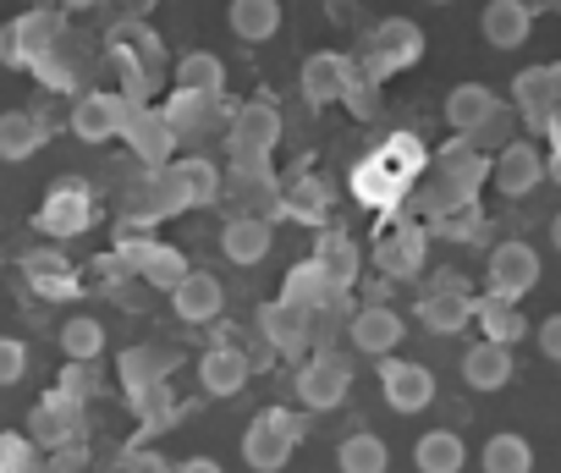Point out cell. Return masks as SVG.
I'll list each match as a JSON object with an SVG mask.
<instances>
[{"mask_svg":"<svg viewBox=\"0 0 561 473\" xmlns=\"http://www.w3.org/2000/svg\"><path fill=\"white\" fill-rule=\"evenodd\" d=\"M304 440V418L293 407H264L248 429H242V457L253 473H280L293 462V446Z\"/></svg>","mask_w":561,"mask_h":473,"instance_id":"6da1fadb","label":"cell"},{"mask_svg":"<svg viewBox=\"0 0 561 473\" xmlns=\"http://www.w3.org/2000/svg\"><path fill=\"white\" fill-rule=\"evenodd\" d=\"M424 61V28L408 18H386L369 39H364V72L369 78H391V72H413Z\"/></svg>","mask_w":561,"mask_h":473,"instance_id":"7a4b0ae2","label":"cell"},{"mask_svg":"<svg viewBox=\"0 0 561 473\" xmlns=\"http://www.w3.org/2000/svg\"><path fill=\"white\" fill-rule=\"evenodd\" d=\"M298 396L309 413H336L347 396H353V364L342 353H314L304 369H298Z\"/></svg>","mask_w":561,"mask_h":473,"instance_id":"3957f363","label":"cell"},{"mask_svg":"<svg viewBox=\"0 0 561 473\" xmlns=\"http://www.w3.org/2000/svg\"><path fill=\"white\" fill-rule=\"evenodd\" d=\"M61 45V18L56 12H23L0 28V61L7 67H34L39 56H50Z\"/></svg>","mask_w":561,"mask_h":473,"instance_id":"277c9868","label":"cell"},{"mask_svg":"<svg viewBox=\"0 0 561 473\" xmlns=\"http://www.w3.org/2000/svg\"><path fill=\"white\" fill-rule=\"evenodd\" d=\"M484 281H490L495 298H512V303H517V298H528V292L539 287V254H534L528 243H517V236H506V243L490 249Z\"/></svg>","mask_w":561,"mask_h":473,"instance_id":"5b68a950","label":"cell"},{"mask_svg":"<svg viewBox=\"0 0 561 473\" xmlns=\"http://www.w3.org/2000/svg\"><path fill=\"white\" fill-rule=\"evenodd\" d=\"M127 116H133V100H127V94L94 89V94H83V100L72 105V132H78L83 143H111V138H122Z\"/></svg>","mask_w":561,"mask_h":473,"instance_id":"8992f818","label":"cell"},{"mask_svg":"<svg viewBox=\"0 0 561 473\" xmlns=\"http://www.w3.org/2000/svg\"><path fill=\"white\" fill-rule=\"evenodd\" d=\"M380 396H386V407L391 413H424L430 402H435V374L424 369V364H413V358H386L380 364Z\"/></svg>","mask_w":561,"mask_h":473,"instance_id":"52a82bcc","label":"cell"},{"mask_svg":"<svg viewBox=\"0 0 561 473\" xmlns=\"http://www.w3.org/2000/svg\"><path fill=\"white\" fill-rule=\"evenodd\" d=\"M490 182H495V193H501V198H528V193L545 182V154H539L528 138H512V143L495 154Z\"/></svg>","mask_w":561,"mask_h":473,"instance_id":"ba28073f","label":"cell"},{"mask_svg":"<svg viewBox=\"0 0 561 473\" xmlns=\"http://www.w3.org/2000/svg\"><path fill=\"white\" fill-rule=\"evenodd\" d=\"M83 407H89V402H78V396H67V391H45V396L34 402V413H28V435H34L39 446H72L78 429H83Z\"/></svg>","mask_w":561,"mask_h":473,"instance_id":"9c48e42d","label":"cell"},{"mask_svg":"<svg viewBox=\"0 0 561 473\" xmlns=\"http://www.w3.org/2000/svg\"><path fill=\"white\" fill-rule=\"evenodd\" d=\"M122 138L133 143V154H138L149 171H160V165L171 160V149H176V132H171V122H165V111H160V105H133V116H127Z\"/></svg>","mask_w":561,"mask_h":473,"instance_id":"30bf717a","label":"cell"},{"mask_svg":"<svg viewBox=\"0 0 561 473\" xmlns=\"http://www.w3.org/2000/svg\"><path fill=\"white\" fill-rule=\"evenodd\" d=\"M89 220H94V198H89V187H78V182H61V187L39 204V215H34V226H39L45 236H78V231H89Z\"/></svg>","mask_w":561,"mask_h":473,"instance_id":"8fae6325","label":"cell"},{"mask_svg":"<svg viewBox=\"0 0 561 473\" xmlns=\"http://www.w3.org/2000/svg\"><path fill=\"white\" fill-rule=\"evenodd\" d=\"M171 309H176L182 325H209V320H220V309H226V287H220V276H209V270H187V276L171 287Z\"/></svg>","mask_w":561,"mask_h":473,"instance_id":"7c38bea8","label":"cell"},{"mask_svg":"<svg viewBox=\"0 0 561 473\" xmlns=\"http://www.w3.org/2000/svg\"><path fill=\"white\" fill-rule=\"evenodd\" d=\"M457 281H462V276H451V270H446V276H440V287L419 298V320H424L435 336H457L462 325H473V298H468Z\"/></svg>","mask_w":561,"mask_h":473,"instance_id":"4fadbf2b","label":"cell"},{"mask_svg":"<svg viewBox=\"0 0 561 473\" xmlns=\"http://www.w3.org/2000/svg\"><path fill=\"white\" fill-rule=\"evenodd\" d=\"M353 56H342V50H314L309 61H304V100L309 105H336L342 94H347V83H353Z\"/></svg>","mask_w":561,"mask_h":473,"instance_id":"5bb4252c","label":"cell"},{"mask_svg":"<svg viewBox=\"0 0 561 473\" xmlns=\"http://www.w3.org/2000/svg\"><path fill=\"white\" fill-rule=\"evenodd\" d=\"M280 143V105L270 94H253L248 105H237L231 116V149H275Z\"/></svg>","mask_w":561,"mask_h":473,"instance_id":"9a60e30c","label":"cell"},{"mask_svg":"<svg viewBox=\"0 0 561 473\" xmlns=\"http://www.w3.org/2000/svg\"><path fill=\"white\" fill-rule=\"evenodd\" d=\"M347 331H353V347H358V353H369V358H391V353L402 347V336H408L402 314H397V309H386V303L358 309Z\"/></svg>","mask_w":561,"mask_h":473,"instance_id":"2e32d148","label":"cell"},{"mask_svg":"<svg viewBox=\"0 0 561 473\" xmlns=\"http://www.w3.org/2000/svg\"><path fill=\"white\" fill-rule=\"evenodd\" d=\"M479 34H484V45H495V50H523L528 34H534L528 0H490V7L479 12Z\"/></svg>","mask_w":561,"mask_h":473,"instance_id":"e0dca14e","label":"cell"},{"mask_svg":"<svg viewBox=\"0 0 561 473\" xmlns=\"http://www.w3.org/2000/svg\"><path fill=\"white\" fill-rule=\"evenodd\" d=\"M182 209H193V204H187V193L176 187L171 165L149 171V176L133 187V215H138L144 226H154V220H165V215H182Z\"/></svg>","mask_w":561,"mask_h":473,"instance_id":"ac0fdd59","label":"cell"},{"mask_svg":"<svg viewBox=\"0 0 561 473\" xmlns=\"http://www.w3.org/2000/svg\"><path fill=\"white\" fill-rule=\"evenodd\" d=\"M50 143V122L39 111H0V160H34Z\"/></svg>","mask_w":561,"mask_h":473,"instance_id":"d6986e66","label":"cell"},{"mask_svg":"<svg viewBox=\"0 0 561 473\" xmlns=\"http://www.w3.org/2000/svg\"><path fill=\"white\" fill-rule=\"evenodd\" d=\"M490 176V165H484V154L468 143V138H451V143H440V187L451 193V198H473V187Z\"/></svg>","mask_w":561,"mask_h":473,"instance_id":"ffe728a7","label":"cell"},{"mask_svg":"<svg viewBox=\"0 0 561 473\" xmlns=\"http://www.w3.org/2000/svg\"><path fill=\"white\" fill-rule=\"evenodd\" d=\"M280 303H293V309H304V314H320V309L342 303V287L309 259V265H293V270H287V292H280Z\"/></svg>","mask_w":561,"mask_h":473,"instance_id":"44dd1931","label":"cell"},{"mask_svg":"<svg viewBox=\"0 0 561 473\" xmlns=\"http://www.w3.org/2000/svg\"><path fill=\"white\" fill-rule=\"evenodd\" d=\"M270 220L264 215H237V220H226V231H220V254L231 259V265H259L264 254H270Z\"/></svg>","mask_w":561,"mask_h":473,"instance_id":"7402d4cb","label":"cell"},{"mask_svg":"<svg viewBox=\"0 0 561 473\" xmlns=\"http://www.w3.org/2000/svg\"><path fill=\"white\" fill-rule=\"evenodd\" d=\"M446 122L468 138V132H484L490 122H495V94L484 89V83H457L451 94H446Z\"/></svg>","mask_w":561,"mask_h":473,"instance_id":"603a6c76","label":"cell"},{"mask_svg":"<svg viewBox=\"0 0 561 473\" xmlns=\"http://www.w3.org/2000/svg\"><path fill=\"white\" fill-rule=\"evenodd\" d=\"M462 380H468L473 391H501V385L512 380V347H501V342H473V347L462 353Z\"/></svg>","mask_w":561,"mask_h":473,"instance_id":"cb8c5ba5","label":"cell"},{"mask_svg":"<svg viewBox=\"0 0 561 473\" xmlns=\"http://www.w3.org/2000/svg\"><path fill=\"white\" fill-rule=\"evenodd\" d=\"M248 358L237 353V347H209L204 358H198V385L209 391V396H237L242 385H248Z\"/></svg>","mask_w":561,"mask_h":473,"instance_id":"d4e9b609","label":"cell"},{"mask_svg":"<svg viewBox=\"0 0 561 473\" xmlns=\"http://www.w3.org/2000/svg\"><path fill=\"white\" fill-rule=\"evenodd\" d=\"M226 23L242 45H264V39L280 34V0H231Z\"/></svg>","mask_w":561,"mask_h":473,"instance_id":"484cf974","label":"cell"},{"mask_svg":"<svg viewBox=\"0 0 561 473\" xmlns=\"http://www.w3.org/2000/svg\"><path fill=\"white\" fill-rule=\"evenodd\" d=\"M375 259H380V270H386L391 281L419 276V270H424V231H413V226L386 231V236H380V249H375Z\"/></svg>","mask_w":561,"mask_h":473,"instance_id":"4316f807","label":"cell"},{"mask_svg":"<svg viewBox=\"0 0 561 473\" xmlns=\"http://www.w3.org/2000/svg\"><path fill=\"white\" fill-rule=\"evenodd\" d=\"M473 320H479L484 342H501V347H512V342H523V336H528L523 309H517L512 298H495V292H484V298L473 303Z\"/></svg>","mask_w":561,"mask_h":473,"instance_id":"83f0119b","label":"cell"},{"mask_svg":"<svg viewBox=\"0 0 561 473\" xmlns=\"http://www.w3.org/2000/svg\"><path fill=\"white\" fill-rule=\"evenodd\" d=\"M116 369H122V391L138 396V391L171 380V353H165V347H127V353L116 358Z\"/></svg>","mask_w":561,"mask_h":473,"instance_id":"f1b7e54d","label":"cell"},{"mask_svg":"<svg viewBox=\"0 0 561 473\" xmlns=\"http://www.w3.org/2000/svg\"><path fill=\"white\" fill-rule=\"evenodd\" d=\"M259 336L275 347V353H298L309 342V314L293 309V303H264L259 309Z\"/></svg>","mask_w":561,"mask_h":473,"instance_id":"f546056e","label":"cell"},{"mask_svg":"<svg viewBox=\"0 0 561 473\" xmlns=\"http://www.w3.org/2000/svg\"><path fill=\"white\" fill-rule=\"evenodd\" d=\"M314 265L347 292V287H358V243H353V236L347 231H320V243H314Z\"/></svg>","mask_w":561,"mask_h":473,"instance_id":"4dcf8cb0","label":"cell"},{"mask_svg":"<svg viewBox=\"0 0 561 473\" xmlns=\"http://www.w3.org/2000/svg\"><path fill=\"white\" fill-rule=\"evenodd\" d=\"M413 462H419V473H462L468 468V446L451 429H430V435H419Z\"/></svg>","mask_w":561,"mask_h":473,"instance_id":"1f68e13d","label":"cell"},{"mask_svg":"<svg viewBox=\"0 0 561 473\" xmlns=\"http://www.w3.org/2000/svg\"><path fill=\"white\" fill-rule=\"evenodd\" d=\"M165 111V122H171V132L176 138H193V132H209L215 122H220V100H209V94H171V105H160Z\"/></svg>","mask_w":561,"mask_h":473,"instance_id":"d6a6232c","label":"cell"},{"mask_svg":"<svg viewBox=\"0 0 561 473\" xmlns=\"http://www.w3.org/2000/svg\"><path fill=\"white\" fill-rule=\"evenodd\" d=\"M176 89H182V94H209V100H220V94H226V67H220V56H209V50L182 56V61H176Z\"/></svg>","mask_w":561,"mask_h":473,"instance_id":"836d02e7","label":"cell"},{"mask_svg":"<svg viewBox=\"0 0 561 473\" xmlns=\"http://www.w3.org/2000/svg\"><path fill=\"white\" fill-rule=\"evenodd\" d=\"M336 468H342V473H386V468H391V451H386L380 435L358 429V435H347V440L336 446Z\"/></svg>","mask_w":561,"mask_h":473,"instance_id":"e575fe53","label":"cell"},{"mask_svg":"<svg viewBox=\"0 0 561 473\" xmlns=\"http://www.w3.org/2000/svg\"><path fill=\"white\" fill-rule=\"evenodd\" d=\"M171 176H176V187L187 193V204H193V209L220 198V171H215L204 154H182V160L171 165Z\"/></svg>","mask_w":561,"mask_h":473,"instance_id":"d590c367","label":"cell"},{"mask_svg":"<svg viewBox=\"0 0 561 473\" xmlns=\"http://www.w3.org/2000/svg\"><path fill=\"white\" fill-rule=\"evenodd\" d=\"M479 462H484V473H534V446L523 435L501 429V435L484 440V457Z\"/></svg>","mask_w":561,"mask_h":473,"instance_id":"8d00e7d4","label":"cell"},{"mask_svg":"<svg viewBox=\"0 0 561 473\" xmlns=\"http://www.w3.org/2000/svg\"><path fill=\"white\" fill-rule=\"evenodd\" d=\"M138 281H149V287H160V292H171L182 276H187V259L171 249V243H149L144 254H138Z\"/></svg>","mask_w":561,"mask_h":473,"instance_id":"74e56055","label":"cell"},{"mask_svg":"<svg viewBox=\"0 0 561 473\" xmlns=\"http://www.w3.org/2000/svg\"><path fill=\"white\" fill-rule=\"evenodd\" d=\"M61 353H67L72 364H94V358L105 353V325H100L94 314H72V320L61 325Z\"/></svg>","mask_w":561,"mask_h":473,"instance_id":"f35d334b","label":"cell"},{"mask_svg":"<svg viewBox=\"0 0 561 473\" xmlns=\"http://www.w3.org/2000/svg\"><path fill=\"white\" fill-rule=\"evenodd\" d=\"M402 187H408V182H402V176H397L380 154H369V160L353 171V193H358L364 204H386V198H397Z\"/></svg>","mask_w":561,"mask_h":473,"instance_id":"ab89813d","label":"cell"},{"mask_svg":"<svg viewBox=\"0 0 561 473\" xmlns=\"http://www.w3.org/2000/svg\"><path fill=\"white\" fill-rule=\"evenodd\" d=\"M28 281H34V292H45V298H72V292H78V276L67 270L61 254H28Z\"/></svg>","mask_w":561,"mask_h":473,"instance_id":"60d3db41","label":"cell"},{"mask_svg":"<svg viewBox=\"0 0 561 473\" xmlns=\"http://www.w3.org/2000/svg\"><path fill=\"white\" fill-rule=\"evenodd\" d=\"M133 407L144 413V435H154V429H165V424H176V396H171V385H149V391H138L133 396Z\"/></svg>","mask_w":561,"mask_h":473,"instance_id":"b9f144b4","label":"cell"},{"mask_svg":"<svg viewBox=\"0 0 561 473\" xmlns=\"http://www.w3.org/2000/svg\"><path fill=\"white\" fill-rule=\"evenodd\" d=\"M375 154H380V160H386V165H391V171H397L402 182H408V176H413V171L424 165V149H419V138H408V132L386 138V143H380Z\"/></svg>","mask_w":561,"mask_h":473,"instance_id":"7bdbcfd3","label":"cell"},{"mask_svg":"<svg viewBox=\"0 0 561 473\" xmlns=\"http://www.w3.org/2000/svg\"><path fill=\"white\" fill-rule=\"evenodd\" d=\"M0 473H39V468H34V440L0 435Z\"/></svg>","mask_w":561,"mask_h":473,"instance_id":"ee69618b","label":"cell"},{"mask_svg":"<svg viewBox=\"0 0 561 473\" xmlns=\"http://www.w3.org/2000/svg\"><path fill=\"white\" fill-rule=\"evenodd\" d=\"M280 209H287V215H320L325 209V187L320 182H298V187L280 193Z\"/></svg>","mask_w":561,"mask_h":473,"instance_id":"f6af8a7d","label":"cell"},{"mask_svg":"<svg viewBox=\"0 0 561 473\" xmlns=\"http://www.w3.org/2000/svg\"><path fill=\"white\" fill-rule=\"evenodd\" d=\"M28 374V347L18 336H0V385H18Z\"/></svg>","mask_w":561,"mask_h":473,"instance_id":"bcb514c9","label":"cell"},{"mask_svg":"<svg viewBox=\"0 0 561 473\" xmlns=\"http://www.w3.org/2000/svg\"><path fill=\"white\" fill-rule=\"evenodd\" d=\"M122 473H176L160 451H149V446H133L127 457H122Z\"/></svg>","mask_w":561,"mask_h":473,"instance_id":"7dc6e473","label":"cell"},{"mask_svg":"<svg viewBox=\"0 0 561 473\" xmlns=\"http://www.w3.org/2000/svg\"><path fill=\"white\" fill-rule=\"evenodd\" d=\"M550 89H556L550 72H523V78H517V100H523V105H550Z\"/></svg>","mask_w":561,"mask_h":473,"instance_id":"c3c4849f","label":"cell"},{"mask_svg":"<svg viewBox=\"0 0 561 473\" xmlns=\"http://www.w3.org/2000/svg\"><path fill=\"white\" fill-rule=\"evenodd\" d=\"M56 391H67V396L89 402V391H94V374H89V364H72V358H67V369H61V385H56Z\"/></svg>","mask_w":561,"mask_h":473,"instance_id":"681fc988","label":"cell"},{"mask_svg":"<svg viewBox=\"0 0 561 473\" xmlns=\"http://www.w3.org/2000/svg\"><path fill=\"white\" fill-rule=\"evenodd\" d=\"M539 353H545L550 364H561V309H556V314L539 325Z\"/></svg>","mask_w":561,"mask_h":473,"instance_id":"f907efd6","label":"cell"},{"mask_svg":"<svg viewBox=\"0 0 561 473\" xmlns=\"http://www.w3.org/2000/svg\"><path fill=\"white\" fill-rule=\"evenodd\" d=\"M176 473H226V468H220L215 457H187V462H182Z\"/></svg>","mask_w":561,"mask_h":473,"instance_id":"816d5d0a","label":"cell"},{"mask_svg":"<svg viewBox=\"0 0 561 473\" xmlns=\"http://www.w3.org/2000/svg\"><path fill=\"white\" fill-rule=\"evenodd\" d=\"M550 249H556V254H561V215H556V220H550Z\"/></svg>","mask_w":561,"mask_h":473,"instance_id":"f5cc1de1","label":"cell"},{"mask_svg":"<svg viewBox=\"0 0 561 473\" xmlns=\"http://www.w3.org/2000/svg\"><path fill=\"white\" fill-rule=\"evenodd\" d=\"M61 7H67V12H89V7H94V0H61Z\"/></svg>","mask_w":561,"mask_h":473,"instance_id":"db71d44e","label":"cell"},{"mask_svg":"<svg viewBox=\"0 0 561 473\" xmlns=\"http://www.w3.org/2000/svg\"><path fill=\"white\" fill-rule=\"evenodd\" d=\"M430 7H451V0H430Z\"/></svg>","mask_w":561,"mask_h":473,"instance_id":"11a10c76","label":"cell"},{"mask_svg":"<svg viewBox=\"0 0 561 473\" xmlns=\"http://www.w3.org/2000/svg\"><path fill=\"white\" fill-rule=\"evenodd\" d=\"M550 7H561V0H550Z\"/></svg>","mask_w":561,"mask_h":473,"instance_id":"9f6ffc18","label":"cell"}]
</instances>
